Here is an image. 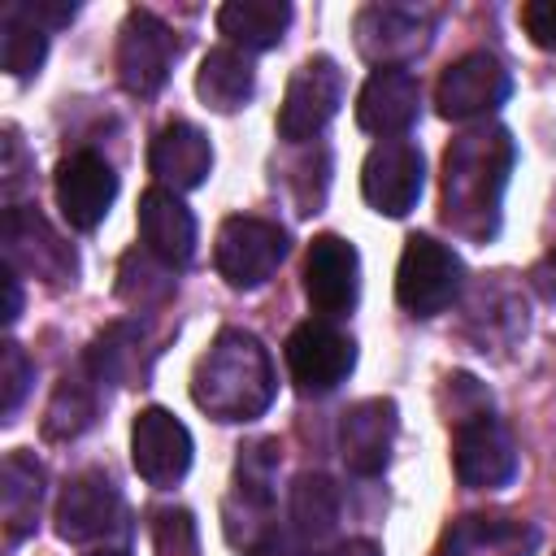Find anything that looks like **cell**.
I'll use <instances>...</instances> for the list:
<instances>
[{
	"label": "cell",
	"instance_id": "484cf974",
	"mask_svg": "<svg viewBox=\"0 0 556 556\" xmlns=\"http://www.w3.org/2000/svg\"><path fill=\"white\" fill-rule=\"evenodd\" d=\"M287 26H291V4L287 0H230V4L217 9V30L243 52L278 48Z\"/></svg>",
	"mask_w": 556,
	"mask_h": 556
},
{
	"label": "cell",
	"instance_id": "7a4b0ae2",
	"mask_svg": "<svg viewBox=\"0 0 556 556\" xmlns=\"http://www.w3.org/2000/svg\"><path fill=\"white\" fill-rule=\"evenodd\" d=\"M274 361L256 334L226 326L191 369V400L213 421H252L274 404Z\"/></svg>",
	"mask_w": 556,
	"mask_h": 556
},
{
	"label": "cell",
	"instance_id": "7c38bea8",
	"mask_svg": "<svg viewBox=\"0 0 556 556\" xmlns=\"http://www.w3.org/2000/svg\"><path fill=\"white\" fill-rule=\"evenodd\" d=\"M56 534L65 543L126 534V504L104 469H83L65 482V491L56 500Z\"/></svg>",
	"mask_w": 556,
	"mask_h": 556
},
{
	"label": "cell",
	"instance_id": "d4e9b609",
	"mask_svg": "<svg viewBox=\"0 0 556 556\" xmlns=\"http://www.w3.org/2000/svg\"><path fill=\"white\" fill-rule=\"evenodd\" d=\"M39 504H43V465L26 447H17L0 465V508H4V534H9V543L26 539L35 530Z\"/></svg>",
	"mask_w": 556,
	"mask_h": 556
},
{
	"label": "cell",
	"instance_id": "d590c367",
	"mask_svg": "<svg viewBox=\"0 0 556 556\" xmlns=\"http://www.w3.org/2000/svg\"><path fill=\"white\" fill-rule=\"evenodd\" d=\"M530 278H534V287H539L547 300H556V248L547 252V261H543V265H539Z\"/></svg>",
	"mask_w": 556,
	"mask_h": 556
},
{
	"label": "cell",
	"instance_id": "9a60e30c",
	"mask_svg": "<svg viewBox=\"0 0 556 556\" xmlns=\"http://www.w3.org/2000/svg\"><path fill=\"white\" fill-rule=\"evenodd\" d=\"M304 295L313 313L326 317H348L361 300V256L348 239L339 235H317L304 256Z\"/></svg>",
	"mask_w": 556,
	"mask_h": 556
},
{
	"label": "cell",
	"instance_id": "52a82bcc",
	"mask_svg": "<svg viewBox=\"0 0 556 556\" xmlns=\"http://www.w3.org/2000/svg\"><path fill=\"white\" fill-rule=\"evenodd\" d=\"M182 52V39L152 13V9H130L122 22L117 39V78L130 96H156Z\"/></svg>",
	"mask_w": 556,
	"mask_h": 556
},
{
	"label": "cell",
	"instance_id": "f35d334b",
	"mask_svg": "<svg viewBox=\"0 0 556 556\" xmlns=\"http://www.w3.org/2000/svg\"><path fill=\"white\" fill-rule=\"evenodd\" d=\"M87 556H130V552H122V547H100V552H87Z\"/></svg>",
	"mask_w": 556,
	"mask_h": 556
},
{
	"label": "cell",
	"instance_id": "8d00e7d4",
	"mask_svg": "<svg viewBox=\"0 0 556 556\" xmlns=\"http://www.w3.org/2000/svg\"><path fill=\"white\" fill-rule=\"evenodd\" d=\"M326 556H382V552H378V543H369V539H348V543H334Z\"/></svg>",
	"mask_w": 556,
	"mask_h": 556
},
{
	"label": "cell",
	"instance_id": "1f68e13d",
	"mask_svg": "<svg viewBox=\"0 0 556 556\" xmlns=\"http://www.w3.org/2000/svg\"><path fill=\"white\" fill-rule=\"evenodd\" d=\"M152 543L161 556H195L200 552V534H195V517L187 508H165L152 521Z\"/></svg>",
	"mask_w": 556,
	"mask_h": 556
},
{
	"label": "cell",
	"instance_id": "9c48e42d",
	"mask_svg": "<svg viewBox=\"0 0 556 556\" xmlns=\"http://www.w3.org/2000/svg\"><path fill=\"white\" fill-rule=\"evenodd\" d=\"M452 469L469 491H495L517 478V447L495 413H478L452 426Z\"/></svg>",
	"mask_w": 556,
	"mask_h": 556
},
{
	"label": "cell",
	"instance_id": "d6a6232c",
	"mask_svg": "<svg viewBox=\"0 0 556 556\" xmlns=\"http://www.w3.org/2000/svg\"><path fill=\"white\" fill-rule=\"evenodd\" d=\"M30 378H35V365L26 361L22 343L9 339V343H4V382H0V413H4V421H13L22 395L30 391Z\"/></svg>",
	"mask_w": 556,
	"mask_h": 556
},
{
	"label": "cell",
	"instance_id": "ba28073f",
	"mask_svg": "<svg viewBox=\"0 0 556 556\" xmlns=\"http://www.w3.org/2000/svg\"><path fill=\"white\" fill-rule=\"evenodd\" d=\"M282 356H287V374H291V382H295V391H304V395H326V391H334L339 382H348V374H352V365H356V343H352V334H343V330H334L330 321H300L291 334H287V348H282Z\"/></svg>",
	"mask_w": 556,
	"mask_h": 556
},
{
	"label": "cell",
	"instance_id": "ffe728a7",
	"mask_svg": "<svg viewBox=\"0 0 556 556\" xmlns=\"http://www.w3.org/2000/svg\"><path fill=\"white\" fill-rule=\"evenodd\" d=\"M139 239L169 269H187L195 256V217L169 187H148L139 195Z\"/></svg>",
	"mask_w": 556,
	"mask_h": 556
},
{
	"label": "cell",
	"instance_id": "603a6c76",
	"mask_svg": "<svg viewBox=\"0 0 556 556\" xmlns=\"http://www.w3.org/2000/svg\"><path fill=\"white\" fill-rule=\"evenodd\" d=\"M100 395H104V382L78 356V365L65 369V378L56 382V391L43 408V439L65 443V439H78L83 430H91V421L100 417Z\"/></svg>",
	"mask_w": 556,
	"mask_h": 556
},
{
	"label": "cell",
	"instance_id": "2e32d148",
	"mask_svg": "<svg viewBox=\"0 0 556 556\" xmlns=\"http://www.w3.org/2000/svg\"><path fill=\"white\" fill-rule=\"evenodd\" d=\"M191 430L169 413V408H143L130 426V460L135 473L152 486H174L191 469Z\"/></svg>",
	"mask_w": 556,
	"mask_h": 556
},
{
	"label": "cell",
	"instance_id": "ab89813d",
	"mask_svg": "<svg viewBox=\"0 0 556 556\" xmlns=\"http://www.w3.org/2000/svg\"><path fill=\"white\" fill-rule=\"evenodd\" d=\"M552 213H556V200H552Z\"/></svg>",
	"mask_w": 556,
	"mask_h": 556
},
{
	"label": "cell",
	"instance_id": "8fae6325",
	"mask_svg": "<svg viewBox=\"0 0 556 556\" xmlns=\"http://www.w3.org/2000/svg\"><path fill=\"white\" fill-rule=\"evenodd\" d=\"M426 182V161L413 139H382L369 148L361 165V195L374 213L404 217L417 208Z\"/></svg>",
	"mask_w": 556,
	"mask_h": 556
},
{
	"label": "cell",
	"instance_id": "277c9868",
	"mask_svg": "<svg viewBox=\"0 0 556 556\" xmlns=\"http://www.w3.org/2000/svg\"><path fill=\"white\" fill-rule=\"evenodd\" d=\"M460 282H465V265L447 243L430 235H413L404 243L400 265H395L400 308H408L413 317H434L460 295Z\"/></svg>",
	"mask_w": 556,
	"mask_h": 556
},
{
	"label": "cell",
	"instance_id": "44dd1931",
	"mask_svg": "<svg viewBox=\"0 0 556 556\" xmlns=\"http://www.w3.org/2000/svg\"><path fill=\"white\" fill-rule=\"evenodd\" d=\"M148 169L156 174V187H169V191H191L208 178L213 169V148H208V135L182 117L165 122L148 148Z\"/></svg>",
	"mask_w": 556,
	"mask_h": 556
},
{
	"label": "cell",
	"instance_id": "6da1fadb",
	"mask_svg": "<svg viewBox=\"0 0 556 556\" xmlns=\"http://www.w3.org/2000/svg\"><path fill=\"white\" fill-rule=\"evenodd\" d=\"M517 161V143L504 126L460 130L443 152V226L469 243H486L504 217V187Z\"/></svg>",
	"mask_w": 556,
	"mask_h": 556
},
{
	"label": "cell",
	"instance_id": "f1b7e54d",
	"mask_svg": "<svg viewBox=\"0 0 556 556\" xmlns=\"http://www.w3.org/2000/svg\"><path fill=\"white\" fill-rule=\"evenodd\" d=\"M48 26L30 13L26 0H9L0 13V61L13 78H30L39 74L43 56H48Z\"/></svg>",
	"mask_w": 556,
	"mask_h": 556
},
{
	"label": "cell",
	"instance_id": "cb8c5ba5",
	"mask_svg": "<svg viewBox=\"0 0 556 556\" xmlns=\"http://www.w3.org/2000/svg\"><path fill=\"white\" fill-rule=\"evenodd\" d=\"M252 91H256L252 56H248L243 48H235V43L213 48V52L200 61V70H195V96H200L208 109H217V113L243 109V104L252 100Z\"/></svg>",
	"mask_w": 556,
	"mask_h": 556
},
{
	"label": "cell",
	"instance_id": "74e56055",
	"mask_svg": "<svg viewBox=\"0 0 556 556\" xmlns=\"http://www.w3.org/2000/svg\"><path fill=\"white\" fill-rule=\"evenodd\" d=\"M4 291H9L4 321H17V313H22V287H17V274H13V269H4Z\"/></svg>",
	"mask_w": 556,
	"mask_h": 556
},
{
	"label": "cell",
	"instance_id": "5bb4252c",
	"mask_svg": "<svg viewBox=\"0 0 556 556\" xmlns=\"http://www.w3.org/2000/svg\"><path fill=\"white\" fill-rule=\"evenodd\" d=\"M508 91H513V78L500 65V56H491V52H465L460 61H452L439 74L434 104H439V113L447 122H473V117L495 113L508 100Z\"/></svg>",
	"mask_w": 556,
	"mask_h": 556
},
{
	"label": "cell",
	"instance_id": "83f0119b",
	"mask_svg": "<svg viewBox=\"0 0 556 556\" xmlns=\"http://www.w3.org/2000/svg\"><path fill=\"white\" fill-rule=\"evenodd\" d=\"M83 361L91 365V374L100 382L135 387L143 378V326L139 321H113V326H104L91 339V348L83 352Z\"/></svg>",
	"mask_w": 556,
	"mask_h": 556
},
{
	"label": "cell",
	"instance_id": "3957f363",
	"mask_svg": "<svg viewBox=\"0 0 556 556\" xmlns=\"http://www.w3.org/2000/svg\"><path fill=\"white\" fill-rule=\"evenodd\" d=\"M274 478H278V439H252L239 447L235 456V482L226 495V534L239 530L243 534L235 547H243L248 556L274 534L269 526V508H274Z\"/></svg>",
	"mask_w": 556,
	"mask_h": 556
},
{
	"label": "cell",
	"instance_id": "4fadbf2b",
	"mask_svg": "<svg viewBox=\"0 0 556 556\" xmlns=\"http://www.w3.org/2000/svg\"><path fill=\"white\" fill-rule=\"evenodd\" d=\"M434 30V13L413 4H365L356 13V48L378 70H404L417 52H426Z\"/></svg>",
	"mask_w": 556,
	"mask_h": 556
},
{
	"label": "cell",
	"instance_id": "e0dca14e",
	"mask_svg": "<svg viewBox=\"0 0 556 556\" xmlns=\"http://www.w3.org/2000/svg\"><path fill=\"white\" fill-rule=\"evenodd\" d=\"M56 208L61 217L74 226V230H96L109 213V204L117 200V174L113 165L91 152V148H78L70 152L61 165H56Z\"/></svg>",
	"mask_w": 556,
	"mask_h": 556
},
{
	"label": "cell",
	"instance_id": "30bf717a",
	"mask_svg": "<svg viewBox=\"0 0 556 556\" xmlns=\"http://www.w3.org/2000/svg\"><path fill=\"white\" fill-rule=\"evenodd\" d=\"M339 104H343V70L330 56H308L291 74L287 96L278 104V135L287 143H308L326 130Z\"/></svg>",
	"mask_w": 556,
	"mask_h": 556
},
{
	"label": "cell",
	"instance_id": "f546056e",
	"mask_svg": "<svg viewBox=\"0 0 556 556\" xmlns=\"http://www.w3.org/2000/svg\"><path fill=\"white\" fill-rule=\"evenodd\" d=\"M174 274L165 261H156L148 248H130L117 265V295L135 308H156L174 295Z\"/></svg>",
	"mask_w": 556,
	"mask_h": 556
},
{
	"label": "cell",
	"instance_id": "8992f818",
	"mask_svg": "<svg viewBox=\"0 0 556 556\" xmlns=\"http://www.w3.org/2000/svg\"><path fill=\"white\" fill-rule=\"evenodd\" d=\"M282 256H287V230L278 222L239 213V217H226L217 230L213 261H217V274L235 291H252V287L269 282L274 269L282 265Z\"/></svg>",
	"mask_w": 556,
	"mask_h": 556
},
{
	"label": "cell",
	"instance_id": "ac0fdd59",
	"mask_svg": "<svg viewBox=\"0 0 556 556\" xmlns=\"http://www.w3.org/2000/svg\"><path fill=\"white\" fill-rule=\"evenodd\" d=\"M395 434H400V408H395V400H387V395L361 400L339 421V456H343V465L356 478H374V473L387 469L391 447H395Z\"/></svg>",
	"mask_w": 556,
	"mask_h": 556
},
{
	"label": "cell",
	"instance_id": "4dcf8cb0",
	"mask_svg": "<svg viewBox=\"0 0 556 556\" xmlns=\"http://www.w3.org/2000/svg\"><path fill=\"white\" fill-rule=\"evenodd\" d=\"M478 321L486 326L478 334V352H486V348L508 343V339H517L526 330V304H517L504 287H482L478 300L469 304V326H478Z\"/></svg>",
	"mask_w": 556,
	"mask_h": 556
},
{
	"label": "cell",
	"instance_id": "d6986e66",
	"mask_svg": "<svg viewBox=\"0 0 556 556\" xmlns=\"http://www.w3.org/2000/svg\"><path fill=\"white\" fill-rule=\"evenodd\" d=\"M421 113V83L408 70H374L356 96V122L369 135L395 139L404 135Z\"/></svg>",
	"mask_w": 556,
	"mask_h": 556
},
{
	"label": "cell",
	"instance_id": "5b68a950",
	"mask_svg": "<svg viewBox=\"0 0 556 556\" xmlns=\"http://www.w3.org/2000/svg\"><path fill=\"white\" fill-rule=\"evenodd\" d=\"M4 261L13 274L43 278L48 287H65L78 278L74 248L48 226V217L35 204H9L4 208Z\"/></svg>",
	"mask_w": 556,
	"mask_h": 556
},
{
	"label": "cell",
	"instance_id": "4316f807",
	"mask_svg": "<svg viewBox=\"0 0 556 556\" xmlns=\"http://www.w3.org/2000/svg\"><path fill=\"white\" fill-rule=\"evenodd\" d=\"M291 530L295 539L317 552L339 530V486L326 473H300L291 486Z\"/></svg>",
	"mask_w": 556,
	"mask_h": 556
},
{
	"label": "cell",
	"instance_id": "836d02e7",
	"mask_svg": "<svg viewBox=\"0 0 556 556\" xmlns=\"http://www.w3.org/2000/svg\"><path fill=\"white\" fill-rule=\"evenodd\" d=\"M521 26H526V35L539 48L556 52V0H530V4H521Z\"/></svg>",
	"mask_w": 556,
	"mask_h": 556
},
{
	"label": "cell",
	"instance_id": "7402d4cb",
	"mask_svg": "<svg viewBox=\"0 0 556 556\" xmlns=\"http://www.w3.org/2000/svg\"><path fill=\"white\" fill-rule=\"evenodd\" d=\"M539 530L521 517H460L443 530L434 556H534Z\"/></svg>",
	"mask_w": 556,
	"mask_h": 556
},
{
	"label": "cell",
	"instance_id": "e575fe53",
	"mask_svg": "<svg viewBox=\"0 0 556 556\" xmlns=\"http://www.w3.org/2000/svg\"><path fill=\"white\" fill-rule=\"evenodd\" d=\"M252 556H308V547H304L300 539H287V534H278V530H274V534H269Z\"/></svg>",
	"mask_w": 556,
	"mask_h": 556
}]
</instances>
